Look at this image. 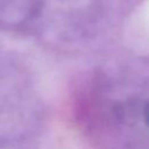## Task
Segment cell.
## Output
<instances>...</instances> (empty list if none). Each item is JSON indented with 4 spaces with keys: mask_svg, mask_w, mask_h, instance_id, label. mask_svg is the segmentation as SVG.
I'll return each instance as SVG.
<instances>
[{
    "mask_svg": "<svg viewBox=\"0 0 149 149\" xmlns=\"http://www.w3.org/2000/svg\"><path fill=\"white\" fill-rule=\"evenodd\" d=\"M143 115H144V120H146V123L149 126V100H148V101L146 102V105H144Z\"/></svg>",
    "mask_w": 149,
    "mask_h": 149,
    "instance_id": "6da1fadb",
    "label": "cell"
}]
</instances>
